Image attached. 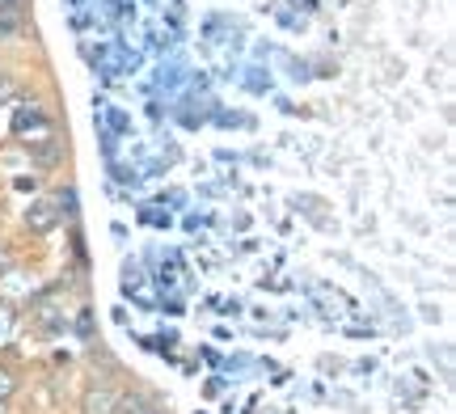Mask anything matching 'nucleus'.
Instances as JSON below:
<instances>
[{
	"label": "nucleus",
	"mask_w": 456,
	"mask_h": 414,
	"mask_svg": "<svg viewBox=\"0 0 456 414\" xmlns=\"http://www.w3.org/2000/svg\"><path fill=\"white\" fill-rule=\"evenodd\" d=\"M60 215H64V207L55 199H38L26 207V229L30 232H51L55 224H60Z\"/></svg>",
	"instance_id": "f257e3e1"
},
{
	"label": "nucleus",
	"mask_w": 456,
	"mask_h": 414,
	"mask_svg": "<svg viewBox=\"0 0 456 414\" xmlns=\"http://www.w3.org/2000/svg\"><path fill=\"white\" fill-rule=\"evenodd\" d=\"M13 132H17V135H30V132L51 135V123L43 118V110H38L34 101H26V106H17V115H13Z\"/></svg>",
	"instance_id": "f03ea898"
},
{
	"label": "nucleus",
	"mask_w": 456,
	"mask_h": 414,
	"mask_svg": "<svg viewBox=\"0 0 456 414\" xmlns=\"http://www.w3.org/2000/svg\"><path fill=\"white\" fill-rule=\"evenodd\" d=\"M81 410L85 414H114V410H118V394H114L110 385H94V389L85 394Z\"/></svg>",
	"instance_id": "7ed1b4c3"
},
{
	"label": "nucleus",
	"mask_w": 456,
	"mask_h": 414,
	"mask_svg": "<svg viewBox=\"0 0 456 414\" xmlns=\"http://www.w3.org/2000/svg\"><path fill=\"white\" fill-rule=\"evenodd\" d=\"M114 414H157V406L144 394H118V410Z\"/></svg>",
	"instance_id": "20e7f679"
},
{
	"label": "nucleus",
	"mask_w": 456,
	"mask_h": 414,
	"mask_svg": "<svg viewBox=\"0 0 456 414\" xmlns=\"http://www.w3.org/2000/svg\"><path fill=\"white\" fill-rule=\"evenodd\" d=\"M21 34V9H0V38H17Z\"/></svg>",
	"instance_id": "39448f33"
},
{
	"label": "nucleus",
	"mask_w": 456,
	"mask_h": 414,
	"mask_svg": "<svg viewBox=\"0 0 456 414\" xmlns=\"http://www.w3.org/2000/svg\"><path fill=\"white\" fill-rule=\"evenodd\" d=\"M13 394H17V377L9 372V368H0V406L13 398Z\"/></svg>",
	"instance_id": "423d86ee"
},
{
	"label": "nucleus",
	"mask_w": 456,
	"mask_h": 414,
	"mask_svg": "<svg viewBox=\"0 0 456 414\" xmlns=\"http://www.w3.org/2000/svg\"><path fill=\"white\" fill-rule=\"evenodd\" d=\"M13 81H9V77H0V106H9V101H13Z\"/></svg>",
	"instance_id": "0eeeda50"
},
{
	"label": "nucleus",
	"mask_w": 456,
	"mask_h": 414,
	"mask_svg": "<svg viewBox=\"0 0 456 414\" xmlns=\"http://www.w3.org/2000/svg\"><path fill=\"white\" fill-rule=\"evenodd\" d=\"M13 334V317L9 313H0V347H4V338Z\"/></svg>",
	"instance_id": "6e6552de"
},
{
	"label": "nucleus",
	"mask_w": 456,
	"mask_h": 414,
	"mask_svg": "<svg viewBox=\"0 0 456 414\" xmlns=\"http://www.w3.org/2000/svg\"><path fill=\"white\" fill-rule=\"evenodd\" d=\"M0 9H21V0H0Z\"/></svg>",
	"instance_id": "1a4fd4ad"
},
{
	"label": "nucleus",
	"mask_w": 456,
	"mask_h": 414,
	"mask_svg": "<svg viewBox=\"0 0 456 414\" xmlns=\"http://www.w3.org/2000/svg\"><path fill=\"white\" fill-rule=\"evenodd\" d=\"M0 263H4V249H0Z\"/></svg>",
	"instance_id": "9d476101"
}]
</instances>
